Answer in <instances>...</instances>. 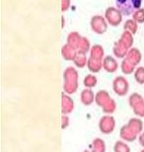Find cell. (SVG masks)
<instances>
[{
	"label": "cell",
	"mask_w": 144,
	"mask_h": 152,
	"mask_svg": "<svg viewBox=\"0 0 144 152\" xmlns=\"http://www.w3.org/2000/svg\"><path fill=\"white\" fill-rule=\"evenodd\" d=\"M143 0H115L116 8L124 16H130L139 10Z\"/></svg>",
	"instance_id": "1"
},
{
	"label": "cell",
	"mask_w": 144,
	"mask_h": 152,
	"mask_svg": "<svg viewBox=\"0 0 144 152\" xmlns=\"http://www.w3.org/2000/svg\"><path fill=\"white\" fill-rule=\"evenodd\" d=\"M115 126V118L113 117H106L102 118L100 120V124H99V127L100 130L105 134H109L114 132V129Z\"/></svg>",
	"instance_id": "2"
},
{
	"label": "cell",
	"mask_w": 144,
	"mask_h": 152,
	"mask_svg": "<svg viewBox=\"0 0 144 152\" xmlns=\"http://www.w3.org/2000/svg\"><path fill=\"white\" fill-rule=\"evenodd\" d=\"M114 90L116 95H125L128 90V82L124 77H116L114 81Z\"/></svg>",
	"instance_id": "3"
},
{
	"label": "cell",
	"mask_w": 144,
	"mask_h": 152,
	"mask_svg": "<svg viewBox=\"0 0 144 152\" xmlns=\"http://www.w3.org/2000/svg\"><path fill=\"white\" fill-rule=\"evenodd\" d=\"M106 16L108 18L109 23L113 26H116L121 21V13L118 8H108L106 12Z\"/></svg>",
	"instance_id": "4"
},
{
	"label": "cell",
	"mask_w": 144,
	"mask_h": 152,
	"mask_svg": "<svg viewBox=\"0 0 144 152\" xmlns=\"http://www.w3.org/2000/svg\"><path fill=\"white\" fill-rule=\"evenodd\" d=\"M92 28H93L94 32H97L99 34H102V33L106 32L107 30V26L105 21L102 17L100 16H96L92 18Z\"/></svg>",
	"instance_id": "5"
},
{
	"label": "cell",
	"mask_w": 144,
	"mask_h": 152,
	"mask_svg": "<svg viewBox=\"0 0 144 152\" xmlns=\"http://www.w3.org/2000/svg\"><path fill=\"white\" fill-rule=\"evenodd\" d=\"M136 135L132 130H131L128 126H124V127H121V136L124 140H126V141H133L134 139H136Z\"/></svg>",
	"instance_id": "6"
},
{
	"label": "cell",
	"mask_w": 144,
	"mask_h": 152,
	"mask_svg": "<svg viewBox=\"0 0 144 152\" xmlns=\"http://www.w3.org/2000/svg\"><path fill=\"white\" fill-rule=\"evenodd\" d=\"M94 99H95L94 93H93V91L90 90V89L84 90L81 94V101L84 105H86V106L91 105L92 103L94 102Z\"/></svg>",
	"instance_id": "7"
},
{
	"label": "cell",
	"mask_w": 144,
	"mask_h": 152,
	"mask_svg": "<svg viewBox=\"0 0 144 152\" xmlns=\"http://www.w3.org/2000/svg\"><path fill=\"white\" fill-rule=\"evenodd\" d=\"M128 127L132 130V132L135 133V134H138V133L141 132L143 124L139 120H136V118H132V120L129 121V124H127Z\"/></svg>",
	"instance_id": "8"
},
{
	"label": "cell",
	"mask_w": 144,
	"mask_h": 152,
	"mask_svg": "<svg viewBox=\"0 0 144 152\" xmlns=\"http://www.w3.org/2000/svg\"><path fill=\"white\" fill-rule=\"evenodd\" d=\"M104 65H105V69L109 72H115L116 70V68H118V64H116L115 60L111 56L107 57Z\"/></svg>",
	"instance_id": "9"
},
{
	"label": "cell",
	"mask_w": 144,
	"mask_h": 152,
	"mask_svg": "<svg viewBox=\"0 0 144 152\" xmlns=\"http://www.w3.org/2000/svg\"><path fill=\"white\" fill-rule=\"evenodd\" d=\"M106 144L105 141L100 138H96L93 141V151L92 152H105Z\"/></svg>",
	"instance_id": "10"
},
{
	"label": "cell",
	"mask_w": 144,
	"mask_h": 152,
	"mask_svg": "<svg viewBox=\"0 0 144 152\" xmlns=\"http://www.w3.org/2000/svg\"><path fill=\"white\" fill-rule=\"evenodd\" d=\"M114 151L115 152H130V148L125 142L118 140L115 143Z\"/></svg>",
	"instance_id": "11"
},
{
	"label": "cell",
	"mask_w": 144,
	"mask_h": 152,
	"mask_svg": "<svg viewBox=\"0 0 144 152\" xmlns=\"http://www.w3.org/2000/svg\"><path fill=\"white\" fill-rule=\"evenodd\" d=\"M134 77L139 84H144V68L139 67L135 71V74H134Z\"/></svg>",
	"instance_id": "12"
},
{
	"label": "cell",
	"mask_w": 144,
	"mask_h": 152,
	"mask_svg": "<svg viewBox=\"0 0 144 152\" xmlns=\"http://www.w3.org/2000/svg\"><path fill=\"white\" fill-rule=\"evenodd\" d=\"M97 84V79L94 76L89 75L86 78L84 79V85L86 87H94Z\"/></svg>",
	"instance_id": "13"
},
{
	"label": "cell",
	"mask_w": 144,
	"mask_h": 152,
	"mask_svg": "<svg viewBox=\"0 0 144 152\" xmlns=\"http://www.w3.org/2000/svg\"><path fill=\"white\" fill-rule=\"evenodd\" d=\"M67 126H68V118L66 115H62V126H61V127L66 129Z\"/></svg>",
	"instance_id": "14"
},
{
	"label": "cell",
	"mask_w": 144,
	"mask_h": 152,
	"mask_svg": "<svg viewBox=\"0 0 144 152\" xmlns=\"http://www.w3.org/2000/svg\"><path fill=\"white\" fill-rule=\"evenodd\" d=\"M138 140H139V143L142 145V146L144 147V132H142L141 134L139 135L138 137Z\"/></svg>",
	"instance_id": "15"
},
{
	"label": "cell",
	"mask_w": 144,
	"mask_h": 152,
	"mask_svg": "<svg viewBox=\"0 0 144 152\" xmlns=\"http://www.w3.org/2000/svg\"><path fill=\"white\" fill-rule=\"evenodd\" d=\"M84 152H90V151H88V150H85Z\"/></svg>",
	"instance_id": "16"
},
{
	"label": "cell",
	"mask_w": 144,
	"mask_h": 152,
	"mask_svg": "<svg viewBox=\"0 0 144 152\" xmlns=\"http://www.w3.org/2000/svg\"><path fill=\"white\" fill-rule=\"evenodd\" d=\"M140 152H144V149H143V150H141V151H140Z\"/></svg>",
	"instance_id": "17"
}]
</instances>
